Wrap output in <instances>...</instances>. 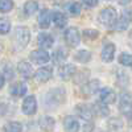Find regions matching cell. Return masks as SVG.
I'll return each mask as SVG.
<instances>
[{
	"label": "cell",
	"instance_id": "cell-1",
	"mask_svg": "<svg viewBox=\"0 0 132 132\" xmlns=\"http://www.w3.org/2000/svg\"><path fill=\"white\" fill-rule=\"evenodd\" d=\"M65 101H66V93H65V89H61V87H56L53 90H49L44 96V104H45L48 110L57 108L60 104L65 103Z\"/></svg>",
	"mask_w": 132,
	"mask_h": 132
},
{
	"label": "cell",
	"instance_id": "cell-2",
	"mask_svg": "<svg viewBox=\"0 0 132 132\" xmlns=\"http://www.w3.org/2000/svg\"><path fill=\"white\" fill-rule=\"evenodd\" d=\"M29 41H30V30L28 29V27H24V25L16 27L15 33H13V44H15L16 50L25 49Z\"/></svg>",
	"mask_w": 132,
	"mask_h": 132
},
{
	"label": "cell",
	"instance_id": "cell-3",
	"mask_svg": "<svg viewBox=\"0 0 132 132\" xmlns=\"http://www.w3.org/2000/svg\"><path fill=\"white\" fill-rule=\"evenodd\" d=\"M118 19V12L114 7H106L98 15V21L106 28H114Z\"/></svg>",
	"mask_w": 132,
	"mask_h": 132
},
{
	"label": "cell",
	"instance_id": "cell-4",
	"mask_svg": "<svg viewBox=\"0 0 132 132\" xmlns=\"http://www.w3.org/2000/svg\"><path fill=\"white\" fill-rule=\"evenodd\" d=\"M63 38H65L66 45L69 48H77L81 42V33L77 27L66 28L65 33H63Z\"/></svg>",
	"mask_w": 132,
	"mask_h": 132
},
{
	"label": "cell",
	"instance_id": "cell-5",
	"mask_svg": "<svg viewBox=\"0 0 132 132\" xmlns=\"http://www.w3.org/2000/svg\"><path fill=\"white\" fill-rule=\"evenodd\" d=\"M119 111L123 115H126L128 119H132V98L128 93H123L120 95Z\"/></svg>",
	"mask_w": 132,
	"mask_h": 132
},
{
	"label": "cell",
	"instance_id": "cell-6",
	"mask_svg": "<svg viewBox=\"0 0 132 132\" xmlns=\"http://www.w3.org/2000/svg\"><path fill=\"white\" fill-rule=\"evenodd\" d=\"M29 58H30V61H32L33 63L40 65V66L46 65V63L50 61V56H49V53L46 52V49H42V48H40V49H37V50L30 52Z\"/></svg>",
	"mask_w": 132,
	"mask_h": 132
},
{
	"label": "cell",
	"instance_id": "cell-7",
	"mask_svg": "<svg viewBox=\"0 0 132 132\" xmlns=\"http://www.w3.org/2000/svg\"><path fill=\"white\" fill-rule=\"evenodd\" d=\"M21 111H23L24 115H35L37 112V101L35 95H28L24 101L23 104H21Z\"/></svg>",
	"mask_w": 132,
	"mask_h": 132
},
{
	"label": "cell",
	"instance_id": "cell-8",
	"mask_svg": "<svg viewBox=\"0 0 132 132\" xmlns=\"http://www.w3.org/2000/svg\"><path fill=\"white\" fill-rule=\"evenodd\" d=\"M75 114L78 115L82 120H85V122H90V120L93 119L94 116V107L86 104V103H79L75 106Z\"/></svg>",
	"mask_w": 132,
	"mask_h": 132
},
{
	"label": "cell",
	"instance_id": "cell-9",
	"mask_svg": "<svg viewBox=\"0 0 132 132\" xmlns=\"http://www.w3.org/2000/svg\"><path fill=\"white\" fill-rule=\"evenodd\" d=\"M115 52H116V46L115 44L111 42V41H107L103 44V49L101 52V58L103 62L106 63H110L114 61V57H115Z\"/></svg>",
	"mask_w": 132,
	"mask_h": 132
},
{
	"label": "cell",
	"instance_id": "cell-10",
	"mask_svg": "<svg viewBox=\"0 0 132 132\" xmlns=\"http://www.w3.org/2000/svg\"><path fill=\"white\" fill-rule=\"evenodd\" d=\"M53 75V70L52 68H48V66H40V69L36 70L35 73V79L38 82V83H46Z\"/></svg>",
	"mask_w": 132,
	"mask_h": 132
},
{
	"label": "cell",
	"instance_id": "cell-11",
	"mask_svg": "<svg viewBox=\"0 0 132 132\" xmlns=\"http://www.w3.org/2000/svg\"><path fill=\"white\" fill-rule=\"evenodd\" d=\"M98 94H99V101H102L107 104H112V103L116 102V94L112 89H110V87L99 89Z\"/></svg>",
	"mask_w": 132,
	"mask_h": 132
},
{
	"label": "cell",
	"instance_id": "cell-12",
	"mask_svg": "<svg viewBox=\"0 0 132 132\" xmlns=\"http://www.w3.org/2000/svg\"><path fill=\"white\" fill-rule=\"evenodd\" d=\"M75 73H77V68L73 63H65L58 70V75L62 81H70Z\"/></svg>",
	"mask_w": 132,
	"mask_h": 132
},
{
	"label": "cell",
	"instance_id": "cell-13",
	"mask_svg": "<svg viewBox=\"0 0 132 132\" xmlns=\"http://www.w3.org/2000/svg\"><path fill=\"white\" fill-rule=\"evenodd\" d=\"M53 21V13L49 9H42L38 15V25L41 29H48L50 27V23Z\"/></svg>",
	"mask_w": 132,
	"mask_h": 132
},
{
	"label": "cell",
	"instance_id": "cell-14",
	"mask_svg": "<svg viewBox=\"0 0 132 132\" xmlns=\"http://www.w3.org/2000/svg\"><path fill=\"white\" fill-rule=\"evenodd\" d=\"M37 44L42 49H50L54 44V38L49 33H40L37 37Z\"/></svg>",
	"mask_w": 132,
	"mask_h": 132
},
{
	"label": "cell",
	"instance_id": "cell-15",
	"mask_svg": "<svg viewBox=\"0 0 132 132\" xmlns=\"http://www.w3.org/2000/svg\"><path fill=\"white\" fill-rule=\"evenodd\" d=\"M27 91H28V87H27L25 82H16L9 87V93L13 96H17V98L24 96L27 94Z\"/></svg>",
	"mask_w": 132,
	"mask_h": 132
},
{
	"label": "cell",
	"instance_id": "cell-16",
	"mask_svg": "<svg viewBox=\"0 0 132 132\" xmlns=\"http://www.w3.org/2000/svg\"><path fill=\"white\" fill-rule=\"evenodd\" d=\"M17 71H19V74L23 77V78H25V79L30 78V77L33 75V68H32V65H30L29 62H27V61L19 62V65H17Z\"/></svg>",
	"mask_w": 132,
	"mask_h": 132
},
{
	"label": "cell",
	"instance_id": "cell-17",
	"mask_svg": "<svg viewBox=\"0 0 132 132\" xmlns=\"http://www.w3.org/2000/svg\"><path fill=\"white\" fill-rule=\"evenodd\" d=\"M63 127L66 131H69V132H77V131H79V122L77 120L74 116L71 115H68V116H65L63 119Z\"/></svg>",
	"mask_w": 132,
	"mask_h": 132
},
{
	"label": "cell",
	"instance_id": "cell-18",
	"mask_svg": "<svg viewBox=\"0 0 132 132\" xmlns=\"http://www.w3.org/2000/svg\"><path fill=\"white\" fill-rule=\"evenodd\" d=\"M99 79H91V81H87L83 86H82V91L85 93V95H93L96 91H99Z\"/></svg>",
	"mask_w": 132,
	"mask_h": 132
},
{
	"label": "cell",
	"instance_id": "cell-19",
	"mask_svg": "<svg viewBox=\"0 0 132 132\" xmlns=\"http://www.w3.org/2000/svg\"><path fill=\"white\" fill-rule=\"evenodd\" d=\"M68 56H69L68 49L58 48V49H56V52L52 54V60H53V62L56 65H61L62 62H65V60L68 58Z\"/></svg>",
	"mask_w": 132,
	"mask_h": 132
},
{
	"label": "cell",
	"instance_id": "cell-20",
	"mask_svg": "<svg viewBox=\"0 0 132 132\" xmlns=\"http://www.w3.org/2000/svg\"><path fill=\"white\" fill-rule=\"evenodd\" d=\"M129 21H131L129 13L126 12V11H123V13H122V16L118 19L114 29H116V30H126L128 28V25H129Z\"/></svg>",
	"mask_w": 132,
	"mask_h": 132
},
{
	"label": "cell",
	"instance_id": "cell-21",
	"mask_svg": "<svg viewBox=\"0 0 132 132\" xmlns=\"http://www.w3.org/2000/svg\"><path fill=\"white\" fill-rule=\"evenodd\" d=\"M94 112L98 115V116H101V118H106L110 115V110L107 107V103L102 102V101H98L94 106Z\"/></svg>",
	"mask_w": 132,
	"mask_h": 132
},
{
	"label": "cell",
	"instance_id": "cell-22",
	"mask_svg": "<svg viewBox=\"0 0 132 132\" xmlns=\"http://www.w3.org/2000/svg\"><path fill=\"white\" fill-rule=\"evenodd\" d=\"M53 23L57 28H65L68 25V17H66L62 12L60 11H56V12H53Z\"/></svg>",
	"mask_w": 132,
	"mask_h": 132
},
{
	"label": "cell",
	"instance_id": "cell-23",
	"mask_svg": "<svg viewBox=\"0 0 132 132\" xmlns=\"http://www.w3.org/2000/svg\"><path fill=\"white\" fill-rule=\"evenodd\" d=\"M23 9L25 16H33L38 11V3L36 0H28V2H25Z\"/></svg>",
	"mask_w": 132,
	"mask_h": 132
},
{
	"label": "cell",
	"instance_id": "cell-24",
	"mask_svg": "<svg viewBox=\"0 0 132 132\" xmlns=\"http://www.w3.org/2000/svg\"><path fill=\"white\" fill-rule=\"evenodd\" d=\"M40 128L44 131H53L54 126H56V120H54L52 116H42L40 119Z\"/></svg>",
	"mask_w": 132,
	"mask_h": 132
},
{
	"label": "cell",
	"instance_id": "cell-25",
	"mask_svg": "<svg viewBox=\"0 0 132 132\" xmlns=\"http://www.w3.org/2000/svg\"><path fill=\"white\" fill-rule=\"evenodd\" d=\"M66 9H68V12L73 16H79L81 12H82V7L78 2H75V0H70V2L66 3Z\"/></svg>",
	"mask_w": 132,
	"mask_h": 132
},
{
	"label": "cell",
	"instance_id": "cell-26",
	"mask_svg": "<svg viewBox=\"0 0 132 132\" xmlns=\"http://www.w3.org/2000/svg\"><path fill=\"white\" fill-rule=\"evenodd\" d=\"M74 60L79 63H87V62L91 61V53L89 50H85V49L78 50L74 54Z\"/></svg>",
	"mask_w": 132,
	"mask_h": 132
},
{
	"label": "cell",
	"instance_id": "cell-27",
	"mask_svg": "<svg viewBox=\"0 0 132 132\" xmlns=\"http://www.w3.org/2000/svg\"><path fill=\"white\" fill-rule=\"evenodd\" d=\"M89 77H90L89 69H83L82 71H77L74 74V83H77V85H85L87 82V79H89Z\"/></svg>",
	"mask_w": 132,
	"mask_h": 132
},
{
	"label": "cell",
	"instance_id": "cell-28",
	"mask_svg": "<svg viewBox=\"0 0 132 132\" xmlns=\"http://www.w3.org/2000/svg\"><path fill=\"white\" fill-rule=\"evenodd\" d=\"M116 83H118V86L122 87V89L127 87L128 83H129V77H128V74H127L126 71H123V70H119L118 74H116Z\"/></svg>",
	"mask_w": 132,
	"mask_h": 132
},
{
	"label": "cell",
	"instance_id": "cell-29",
	"mask_svg": "<svg viewBox=\"0 0 132 132\" xmlns=\"http://www.w3.org/2000/svg\"><path fill=\"white\" fill-rule=\"evenodd\" d=\"M3 131H5V132H21L23 131V124L20 122H8L3 127Z\"/></svg>",
	"mask_w": 132,
	"mask_h": 132
},
{
	"label": "cell",
	"instance_id": "cell-30",
	"mask_svg": "<svg viewBox=\"0 0 132 132\" xmlns=\"http://www.w3.org/2000/svg\"><path fill=\"white\" fill-rule=\"evenodd\" d=\"M119 63L122 66H126V68H132V54L129 53H120V56L118 58Z\"/></svg>",
	"mask_w": 132,
	"mask_h": 132
},
{
	"label": "cell",
	"instance_id": "cell-31",
	"mask_svg": "<svg viewBox=\"0 0 132 132\" xmlns=\"http://www.w3.org/2000/svg\"><path fill=\"white\" fill-rule=\"evenodd\" d=\"M2 74L5 77V78L8 79V81H11V79H13V77H15V71H13V66L11 65L9 62H7V63H4L3 65V69H2Z\"/></svg>",
	"mask_w": 132,
	"mask_h": 132
},
{
	"label": "cell",
	"instance_id": "cell-32",
	"mask_svg": "<svg viewBox=\"0 0 132 132\" xmlns=\"http://www.w3.org/2000/svg\"><path fill=\"white\" fill-rule=\"evenodd\" d=\"M108 128L111 131H118V129H122L123 128V120L119 119V118H111L108 120Z\"/></svg>",
	"mask_w": 132,
	"mask_h": 132
},
{
	"label": "cell",
	"instance_id": "cell-33",
	"mask_svg": "<svg viewBox=\"0 0 132 132\" xmlns=\"http://www.w3.org/2000/svg\"><path fill=\"white\" fill-rule=\"evenodd\" d=\"M15 7L13 0H0V11L2 13H7L9 11H12Z\"/></svg>",
	"mask_w": 132,
	"mask_h": 132
},
{
	"label": "cell",
	"instance_id": "cell-34",
	"mask_svg": "<svg viewBox=\"0 0 132 132\" xmlns=\"http://www.w3.org/2000/svg\"><path fill=\"white\" fill-rule=\"evenodd\" d=\"M11 30V21L5 17H2L0 19V32H2V35H7L9 33Z\"/></svg>",
	"mask_w": 132,
	"mask_h": 132
},
{
	"label": "cell",
	"instance_id": "cell-35",
	"mask_svg": "<svg viewBox=\"0 0 132 132\" xmlns=\"http://www.w3.org/2000/svg\"><path fill=\"white\" fill-rule=\"evenodd\" d=\"M83 37L86 38V40H96L98 37H99V32L96 30V29H90V28H87V29H85L83 30Z\"/></svg>",
	"mask_w": 132,
	"mask_h": 132
},
{
	"label": "cell",
	"instance_id": "cell-36",
	"mask_svg": "<svg viewBox=\"0 0 132 132\" xmlns=\"http://www.w3.org/2000/svg\"><path fill=\"white\" fill-rule=\"evenodd\" d=\"M81 2H82L83 5L89 7V8H93V7H96V5H98L99 0H81Z\"/></svg>",
	"mask_w": 132,
	"mask_h": 132
},
{
	"label": "cell",
	"instance_id": "cell-37",
	"mask_svg": "<svg viewBox=\"0 0 132 132\" xmlns=\"http://www.w3.org/2000/svg\"><path fill=\"white\" fill-rule=\"evenodd\" d=\"M119 3L122 4V5H128L132 3V0H119Z\"/></svg>",
	"mask_w": 132,
	"mask_h": 132
},
{
	"label": "cell",
	"instance_id": "cell-38",
	"mask_svg": "<svg viewBox=\"0 0 132 132\" xmlns=\"http://www.w3.org/2000/svg\"><path fill=\"white\" fill-rule=\"evenodd\" d=\"M129 40H131V42H132V32H131V35H129Z\"/></svg>",
	"mask_w": 132,
	"mask_h": 132
}]
</instances>
